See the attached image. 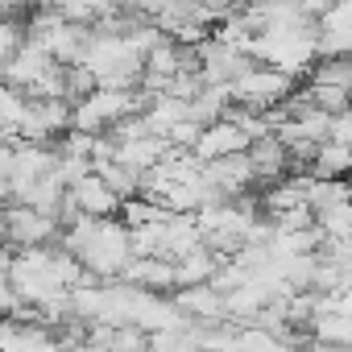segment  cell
Listing matches in <instances>:
<instances>
[{
  "label": "cell",
  "instance_id": "cell-7",
  "mask_svg": "<svg viewBox=\"0 0 352 352\" xmlns=\"http://www.w3.org/2000/svg\"><path fill=\"white\" fill-rule=\"evenodd\" d=\"M71 129V100L63 96H25V112L17 120V141H54Z\"/></svg>",
  "mask_w": 352,
  "mask_h": 352
},
{
  "label": "cell",
  "instance_id": "cell-9",
  "mask_svg": "<svg viewBox=\"0 0 352 352\" xmlns=\"http://www.w3.org/2000/svg\"><path fill=\"white\" fill-rule=\"evenodd\" d=\"M249 133L241 129V120L236 116H216V120H208L204 129H199V137H195V145H191V153L199 157V162H212V157H228V153H245L249 149Z\"/></svg>",
  "mask_w": 352,
  "mask_h": 352
},
{
  "label": "cell",
  "instance_id": "cell-1",
  "mask_svg": "<svg viewBox=\"0 0 352 352\" xmlns=\"http://www.w3.org/2000/svg\"><path fill=\"white\" fill-rule=\"evenodd\" d=\"M63 245L96 278H120V270L133 257V232L116 216H79L75 212L63 228Z\"/></svg>",
  "mask_w": 352,
  "mask_h": 352
},
{
  "label": "cell",
  "instance_id": "cell-6",
  "mask_svg": "<svg viewBox=\"0 0 352 352\" xmlns=\"http://www.w3.org/2000/svg\"><path fill=\"white\" fill-rule=\"evenodd\" d=\"M58 236V216L38 212L21 199L0 208V241L13 245V249H30V245H46Z\"/></svg>",
  "mask_w": 352,
  "mask_h": 352
},
{
  "label": "cell",
  "instance_id": "cell-10",
  "mask_svg": "<svg viewBox=\"0 0 352 352\" xmlns=\"http://www.w3.org/2000/svg\"><path fill=\"white\" fill-rule=\"evenodd\" d=\"M204 179L216 195L232 199V195H245L253 183H257V174H253V162L249 153H228V157H212L204 162Z\"/></svg>",
  "mask_w": 352,
  "mask_h": 352
},
{
  "label": "cell",
  "instance_id": "cell-19",
  "mask_svg": "<svg viewBox=\"0 0 352 352\" xmlns=\"http://www.w3.org/2000/svg\"><path fill=\"white\" fill-rule=\"evenodd\" d=\"M17 307H21V298H17V290H13L9 274H0V319H5V315H13Z\"/></svg>",
  "mask_w": 352,
  "mask_h": 352
},
{
  "label": "cell",
  "instance_id": "cell-11",
  "mask_svg": "<svg viewBox=\"0 0 352 352\" xmlns=\"http://www.w3.org/2000/svg\"><path fill=\"white\" fill-rule=\"evenodd\" d=\"M319 54H352V0H331L315 17Z\"/></svg>",
  "mask_w": 352,
  "mask_h": 352
},
{
  "label": "cell",
  "instance_id": "cell-20",
  "mask_svg": "<svg viewBox=\"0 0 352 352\" xmlns=\"http://www.w3.org/2000/svg\"><path fill=\"white\" fill-rule=\"evenodd\" d=\"M0 79H5V58H0Z\"/></svg>",
  "mask_w": 352,
  "mask_h": 352
},
{
  "label": "cell",
  "instance_id": "cell-3",
  "mask_svg": "<svg viewBox=\"0 0 352 352\" xmlns=\"http://www.w3.org/2000/svg\"><path fill=\"white\" fill-rule=\"evenodd\" d=\"M5 79L17 91H25V96H63L67 100V67L54 54H46L38 42H30V38L9 54Z\"/></svg>",
  "mask_w": 352,
  "mask_h": 352
},
{
  "label": "cell",
  "instance_id": "cell-4",
  "mask_svg": "<svg viewBox=\"0 0 352 352\" xmlns=\"http://www.w3.org/2000/svg\"><path fill=\"white\" fill-rule=\"evenodd\" d=\"M87 30H91V25H79V21H71V17H63V13L34 9V17H30V25H25V38L38 42L46 54H54L63 67H71V63H79V54H83V46H87Z\"/></svg>",
  "mask_w": 352,
  "mask_h": 352
},
{
  "label": "cell",
  "instance_id": "cell-13",
  "mask_svg": "<svg viewBox=\"0 0 352 352\" xmlns=\"http://www.w3.org/2000/svg\"><path fill=\"white\" fill-rule=\"evenodd\" d=\"M124 282L145 286V290H174V261L157 257V253H133L129 265L120 270Z\"/></svg>",
  "mask_w": 352,
  "mask_h": 352
},
{
  "label": "cell",
  "instance_id": "cell-15",
  "mask_svg": "<svg viewBox=\"0 0 352 352\" xmlns=\"http://www.w3.org/2000/svg\"><path fill=\"white\" fill-rule=\"evenodd\" d=\"M302 170H311L315 179H348V174H352V149L336 145V141H319Z\"/></svg>",
  "mask_w": 352,
  "mask_h": 352
},
{
  "label": "cell",
  "instance_id": "cell-8",
  "mask_svg": "<svg viewBox=\"0 0 352 352\" xmlns=\"http://www.w3.org/2000/svg\"><path fill=\"white\" fill-rule=\"evenodd\" d=\"M120 195L100 179L96 170H87V174H79V179L67 187V212L63 216H120Z\"/></svg>",
  "mask_w": 352,
  "mask_h": 352
},
{
  "label": "cell",
  "instance_id": "cell-17",
  "mask_svg": "<svg viewBox=\"0 0 352 352\" xmlns=\"http://www.w3.org/2000/svg\"><path fill=\"white\" fill-rule=\"evenodd\" d=\"M25 42V25L17 17H0V58L9 63V54Z\"/></svg>",
  "mask_w": 352,
  "mask_h": 352
},
{
  "label": "cell",
  "instance_id": "cell-5",
  "mask_svg": "<svg viewBox=\"0 0 352 352\" xmlns=\"http://www.w3.org/2000/svg\"><path fill=\"white\" fill-rule=\"evenodd\" d=\"M290 91H294V79L282 75L278 67H265V63H249V67L228 83L232 104H245V108H257V112L278 108Z\"/></svg>",
  "mask_w": 352,
  "mask_h": 352
},
{
  "label": "cell",
  "instance_id": "cell-2",
  "mask_svg": "<svg viewBox=\"0 0 352 352\" xmlns=\"http://www.w3.org/2000/svg\"><path fill=\"white\" fill-rule=\"evenodd\" d=\"M249 58L265 63V67H278L282 75L298 79L319 63V30H315V21L286 25V30H261L249 46Z\"/></svg>",
  "mask_w": 352,
  "mask_h": 352
},
{
  "label": "cell",
  "instance_id": "cell-14",
  "mask_svg": "<svg viewBox=\"0 0 352 352\" xmlns=\"http://www.w3.org/2000/svg\"><path fill=\"white\" fill-rule=\"evenodd\" d=\"M220 261H224V253H216L208 241H204V245H195V249H187L183 257H174V286L212 282V278H216V270H220Z\"/></svg>",
  "mask_w": 352,
  "mask_h": 352
},
{
  "label": "cell",
  "instance_id": "cell-16",
  "mask_svg": "<svg viewBox=\"0 0 352 352\" xmlns=\"http://www.w3.org/2000/svg\"><path fill=\"white\" fill-rule=\"evenodd\" d=\"M21 112H25V91H17L9 79H0V137H17Z\"/></svg>",
  "mask_w": 352,
  "mask_h": 352
},
{
  "label": "cell",
  "instance_id": "cell-12",
  "mask_svg": "<svg viewBox=\"0 0 352 352\" xmlns=\"http://www.w3.org/2000/svg\"><path fill=\"white\" fill-rule=\"evenodd\" d=\"M245 153H249V162H253L257 183H274V179H282V174L294 166V162H290V149H286V141H282L278 133H265V137L249 141Z\"/></svg>",
  "mask_w": 352,
  "mask_h": 352
},
{
  "label": "cell",
  "instance_id": "cell-18",
  "mask_svg": "<svg viewBox=\"0 0 352 352\" xmlns=\"http://www.w3.org/2000/svg\"><path fill=\"white\" fill-rule=\"evenodd\" d=\"M327 141H336V145H348V149H352V104H348V108H340V112H331V120H327Z\"/></svg>",
  "mask_w": 352,
  "mask_h": 352
}]
</instances>
